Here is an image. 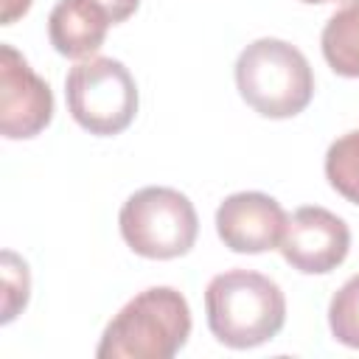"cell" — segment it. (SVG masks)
<instances>
[{
	"label": "cell",
	"mask_w": 359,
	"mask_h": 359,
	"mask_svg": "<svg viewBox=\"0 0 359 359\" xmlns=\"http://www.w3.org/2000/svg\"><path fill=\"white\" fill-rule=\"evenodd\" d=\"M205 314L210 334L236 351L255 348L280 334L286 323V297L280 286L252 269H227L210 278L205 289Z\"/></svg>",
	"instance_id": "1"
},
{
	"label": "cell",
	"mask_w": 359,
	"mask_h": 359,
	"mask_svg": "<svg viewBox=\"0 0 359 359\" xmlns=\"http://www.w3.org/2000/svg\"><path fill=\"white\" fill-rule=\"evenodd\" d=\"M191 337V309L182 292L151 286L135 294L104 328L98 359H171Z\"/></svg>",
	"instance_id": "2"
},
{
	"label": "cell",
	"mask_w": 359,
	"mask_h": 359,
	"mask_svg": "<svg viewBox=\"0 0 359 359\" xmlns=\"http://www.w3.org/2000/svg\"><path fill=\"white\" fill-rule=\"evenodd\" d=\"M238 95L264 118H294L314 95V73L303 50L286 39L264 36L236 59Z\"/></svg>",
	"instance_id": "3"
},
{
	"label": "cell",
	"mask_w": 359,
	"mask_h": 359,
	"mask_svg": "<svg viewBox=\"0 0 359 359\" xmlns=\"http://www.w3.org/2000/svg\"><path fill=\"white\" fill-rule=\"evenodd\" d=\"M121 236L132 252L168 261L191 252L199 236L194 202L177 188L149 185L135 191L118 213Z\"/></svg>",
	"instance_id": "4"
},
{
	"label": "cell",
	"mask_w": 359,
	"mask_h": 359,
	"mask_svg": "<svg viewBox=\"0 0 359 359\" xmlns=\"http://www.w3.org/2000/svg\"><path fill=\"white\" fill-rule=\"evenodd\" d=\"M65 95L73 121L98 137L121 135L137 115V84L112 56H90L73 65Z\"/></svg>",
	"instance_id": "5"
},
{
	"label": "cell",
	"mask_w": 359,
	"mask_h": 359,
	"mask_svg": "<svg viewBox=\"0 0 359 359\" xmlns=\"http://www.w3.org/2000/svg\"><path fill=\"white\" fill-rule=\"evenodd\" d=\"M53 118V93L14 45H0V132L8 140L36 137Z\"/></svg>",
	"instance_id": "6"
},
{
	"label": "cell",
	"mask_w": 359,
	"mask_h": 359,
	"mask_svg": "<svg viewBox=\"0 0 359 359\" xmlns=\"http://www.w3.org/2000/svg\"><path fill=\"white\" fill-rule=\"evenodd\" d=\"M278 250L297 272L325 275L348 258L351 230L337 213L320 205H306L289 216Z\"/></svg>",
	"instance_id": "7"
},
{
	"label": "cell",
	"mask_w": 359,
	"mask_h": 359,
	"mask_svg": "<svg viewBox=\"0 0 359 359\" xmlns=\"http://www.w3.org/2000/svg\"><path fill=\"white\" fill-rule=\"evenodd\" d=\"M286 210L278 199L261 191L230 194L216 210V233L233 252H266L278 250L286 230Z\"/></svg>",
	"instance_id": "8"
},
{
	"label": "cell",
	"mask_w": 359,
	"mask_h": 359,
	"mask_svg": "<svg viewBox=\"0 0 359 359\" xmlns=\"http://www.w3.org/2000/svg\"><path fill=\"white\" fill-rule=\"evenodd\" d=\"M109 17L90 0H59L48 17V36L56 53L67 59L93 56L109 31Z\"/></svg>",
	"instance_id": "9"
},
{
	"label": "cell",
	"mask_w": 359,
	"mask_h": 359,
	"mask_svg": "<svg viewBox=\"0 0 359 359\" xmlns=\"http://www.w3.org/2000/svg\"><path fill=\"white\" fill-rule=\"evenodd\" d=\"M320 45L337 76L359 79V0H345L328 17Z\"/></svg>",
	"instance_id": "10"
},
{
	"label": "cell",
	"mask_w": 359,
	"mask_h": 359,
	"mask_svg": "<svg viewBox=\"0 0 359 359\" xmlns=\"http://www.w3.org/2000/svg\"><path fill=\"white\" fill-rule=\"evenodd\" d=\"M325 180L342 199H348L351 205H359V129L339 135L328 146Z\"/></svg>",
	"instance_id": "11"
},
{
	"label": "cell",
	"mask_w": 359,
	"mask_h": 359,
	"mask_svg": "<svg viewBox=\"0 0 359 359\" xmlns=\"http://www.w3.org/2000/svg\"><path fill=\"white\" fill-rule=\"evenodd\" d=\"M328 325L337 342L359 348V275H351L331 297Z\"/></svg>",
	"instance_id": "12"
},
{
	"label": "cell",
	"mask_w": 359,
	"mask_h": 359,
	"mask_svg": "<svg viewBox=\"0 0 359 359\" xmlns=\"http://www.w3.org/2000/svg\"><path fill=\"white\" fill-rule=\"evenodd\" d=\"M28 266L11 250L3 252V323H11L20 309L28 303Z\"/></svg>",
	"instance_id": "13"
},
{
	"label": "cell",
	"mask_w": 359,
	"mask_h": 359,
	"mask_svg": "<svg viewBox=\"0 0 359 359\" xmlns=\"http://www.w3.org/2000/svg\"><path fill=\"white\" fill-rule=\"evenodd\" d=\"M90 3H95V6L109 17L112 25L126 22V20L137 11V6H140V0H90Z\"/></svg>",
	"instance_id": "14"
},
{
	"label": "cell",
	"mask_w": 359,
	"mask_h": 359,
	"mask_svg": "<svg viewBox=\"0 0 359 359\" xmlns=\"http://www.w3.org/2000/svg\"><path fill=\"white\" fill-rule=\"evenodd\" d=\"M0 22L3 25H11V22H17L22 14H28V8H31V0H0Z\"/></svg>",
	"instance_id": "15"
},
{
	"label": "cell",
	"mask_w": 359,
	"mask_h": 359,
	"mask_svg": "<svg viewBox=\"0 0 359 359\" xmlns=\"http://www.w3.org/2000/svg\"><path fill=\"white\" fill-rule=\"evenodd\" d=\"M300 3H311V6H320V3H334V0H300Z\"/></svg>",
	"instance_id": "16"
}]
</instances>
